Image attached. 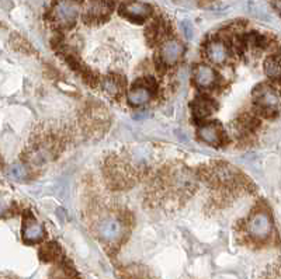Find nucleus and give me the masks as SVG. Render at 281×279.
I'll return each mask as SVG.
<instances>
[{"label": "nucleus", "instance_id": "14", "mask_svg": "<svg viewBox=\"0 0 281 279\" xmlns=\"http://www.w3.org/2000/svg\"><path fill=\"white\" fill-rule=\"evenodd\" d=\"M264 72L268 78L273 79V80H281V60L280 59L271 58L266 59L264 62Z\"/></svg>", "mask_w": 281, "mask_h": 279}, {"label": "nucleus", "instance_id": "19", "mask_svg": "<svg viewBox=\"0 0 281 279\" xmlns=\"http://www.w3.org/2000/svg\"><path fill=\"white\" fill-rule=\"evenodd\" d=\"M182 28H183V33L186 35V38H191L193 34H194V30H193V26L190 21H183L182 23Z\"/></svg>", "mask_w": 281, "mask_h": 279}, {"label": "nucleus", "instance_id": "4", "mask_svg": "<svg viewBox=\"0 0 281 279\" xmlns=\"http://www.w3.org/2000/svg\"><path fill=\"white\" fill-rule=\"evenodd\" d=\"M256 103L259 104V107H262L263 110L275 111L280 104V98L271 87L262 86L256 90Z\"/></svg>", "mask_w": 281, "mask_h": 279}, {"label": "nucleus", "instance_id": "5", "mask_svg": "<svg viewBox=\"0 0 281 279\" xmlns=\"http://www.w3.org/2000/svg\"><path fill=\"white\" fill-rule=\"evenodd\" d=\"M121 14L127 19L142 21L152 14V7L146 3H141V2H130L121 7Z\"/></svg>", "mask_w": 281, "mask_h": 279}, {"label": "nucleus", "instance_id": "20", "mask_svg": "<svg viewBox=\"0 0 281 279\" xmlns=\"http://www.w3.org/2000/svg\"><path fill=\"white\" fill-rule=\"evenodd\" d=\"M273 6L281 16V0H273Z\"/></svg>", "mask_w": 281, "mask_h": 279}, {"label": "nucleus", "instance_id": "17", "mask_svg": "<svg viewBox=\"0 0 281 279\" xmlns=\"http://www.w3.org/2000/svg\"><path fill=\"white\" fill-rule=\"evenodd\" d=\"M215 177L216 178H219L221 181L223 182H228L231 180H234V171L229 169L228 166H221V167H218L215 171Z\"/></svg>", "mask_w": 281, "mask_h": 279}, {"label": "nucleus", "instance_id": "18", "mask_svg": "<svg viewBox=\"0 0 281 279\" xmlns=\"http://www.w3.org/2000/svg\"><path fill=\"white\" fill-rule=\"evenodd\" d=\"M57 253H58V247L55 246V244H49V246L44 247V248L41 250L42 258L46 261L55 258V257H57Z\"/></svg>", "mask_w": 281, "mask_h": 279}, {"label": "nucleus", "instance_id": "7", "mask_svg": "<svg viewBox=\"0 0 281 279\" xmlns=\"http://www.w3.org/2000/svg\"><path fill=\"white\" fill-rule=\"evenodd\" d=\"M113 7L107 0H90L86 9V20L90 21H100L108 17L111 13Z\"/></svg>", "mask_w": 281, "mask_h": 279}, {"label": "nucleus", "instance_id": "12", "mask_svg": "<svg viewBox=\"0 0 281 279\" xmlns=\"http://www.w3.org/2000/svg\"><path fill=\"white\" fill-rule=\"evenodd\" d=\"M152 97V93L148 87L145 86H139V87H134L130 93H128V103L132 107H141L145 105Z\"/></svg>", "mask_w": 281, "mask_h": 279}, {"label": "nucleus", "instance_id": "6", "mask_svg": "<svg viewBox=\"0 0 281 279\" xmlns=\"http://www.w3.org/2000/svg\"><path fill=\"white\" fill-rule=\"evenodd\" d=\"M184 52L183 45L176 39L164 41L163 45L160 48V59L166 65H175L179 59L182 58Z\"/></svg>", "mask_w": 281, "mask_h": 279}, {"label": "nucleus", "instance_id": "9", "mask_svg": "<svg viewBox=\"0 0 281 279\" xmlns=\"http://www.w3.org/2000/svg\"><path fill=\"white\" fill-rule=\"evenodd\" d=\"M198 136L204 143H207L209 146H218L221 143V141H222L221 129L218 128V125H215V123L203 125L198 129Z\"/></svg>", "mask_w": 281, "mask_h": 279}, {"label": "nucleus", "instance_id": "11", "mask_svg": "<svg viewBox=\"0 0 281 279\" xmlns=\"http://www.w3.org/2000/svg\"><path fill=\"white\" fill-rule=\"evenodd\" d=\"M216 73L208 65H198L194 71V82L200 87H211L215 83Z\"/></svg>", "mask_w": 281, "mask_h": 279}, {"label": "nucleus", "instance_id": "3", "mask_svg": "<svg viewBox=\"0 0 281 279\" xmlns=\"http://www.w3.org/2000/svg\"><path fill=\"white\" fill-rule=\"evenodd\" d=\"M79 7L73 0H62L55 7V17L62 26H72L78 17Z\"/></svg>", "mask_w": 281, "mask_h": 279}, {"label": "nucleus", "instance_id": "8", "mask_svg": "<svg viewBox=\"0 0 281 279\" xmlns=\"http://www.w3.org/2000/svg\"><path fill=\"white\" fill-rule=\"evenodd\" d=\"M23 239L27 243H37L44 239V227L34 218H28L23 225Z\"/></svg>", "mask_w": 281, "mask_h": 279}, {"label": "nucleus", "instance_id": "10", "mask_svg": "<svg viewBox=\"0 0 281 279\" xmlns=\"http://www.w3.org/2000/svg\"><path fill=\"white\" fill-rule=\"evenodd\" d=\"M205 52H207V56H208L209 60L214 62V63H218V65L223 63L229 56L228 48L221 41H212V42H209Z\"/></svg>", "mask_w": 281, "mask_h": 279}, {"label": "nucleus", "instance_id": "16", "mask_svg": "<svg viewBox=\"0 0 281 279\" xmlns=\"http://www.w3.org/2000/svg\"><path fill=\"white\" fill-rule=\"evenodd\" d=\"M9 175H10L13 180H17V181L24 180L27 175V170L26 167H24V164H21V163H14V164H12V166L9 167Z\"/></svg>", "mask_w": 281, "mask_h": 279}, {"label": "nucleus", "instance_id": "15", "mask_svg": "<svg viewBox=\"0 0 281 279\" xmlns=\"http://www.w3.org/2000/svg\"><path fill=\"white\" fill-rule=\"evenodd\" d=\"M103 90L111 96V97H117L118 94L121 93V85L116 78H107L103 82Z\"/></svg>", "mask_w": 281, "mask_h": 279}, {"label": "nucleus", "instance_id": "13", "mask_svg": "<svg viewBox=\"0 0 281 279\" xmlns=\"http://www.w3.org/2000/svg\"><path fill=\"white\" fill-rule=\"evenodd\" d=\"M212 111H214V104L208 98H198L193 104V114L198 119L207 118L212 114Z\"/></svg>", "mask_w": 281, "mask_h": 279}, {"label": "nucleus", "instance_id": "2", "mask_svg": "<svg viewBox=\"0 0 281 279\" xmlns=\"http://www.w3.org/2000/svg\"><path fill=\"white\" fill-rule=\"evenodd\" d=\"M97 232L101 240L107 241V243H116L123 237L124 226L117 218H105L100 222Z\"/></svg>", "mask_w": 281, "mask_h": 279}, {"label": "nucleus", "instance_id": "1", "mask_svg": "<svg viewBox=\"0 0 281 279\" xmlns=\"http://www.w3.org/2000/svg\"><path fill=\"white\" fill-rule=\"evenodd\" d=\"M248 230L249 234L255 240H266L271 234V230H273V222H271L270 215L267 212H263V211L256 212L249 221Z\"/></svg>", "mask_w": 281, "mask_h": 279}]
</instances>
